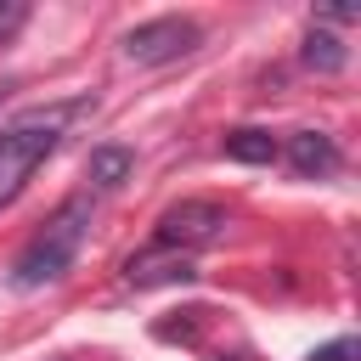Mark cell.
Masks as SVG:
<instances>
[{
	"instance_id": "obj_1",
	"label": "cell",
	"mask_w": 361,
	"mask_h": 361,
	"mask_svg": "<svg viewBox=\"0 0 361 361\" xmlns=\"http://www.w3.org/2000/svg\"><path fill=\"white\" fill-rule=\"evenodd\" d=\"M90 231V192H73L68 203H56V214L23 243V254L11 259V288L34 293V288H51L73 271L79 259V243Z\"/></svg>"
},
{
	"instance_id": "obj_2",
	"label": "cell",
	"mask_w": 361,
	"mask_h": 361,
	"mask_svg": "<svg viewBox=\"0 0 361 361\" xmlns=\"http://www.w3.org/2000/svg\"><path fill=\"white\" fill-rule=\"evenodd\" d=\"M73 113H85V102L34 107V113H23V118H11V124L0 130V209H6V203L28 186V175L56 152V141H62V130H68Z\"/></svg>"
},
{
	"instance_id": "obj_3",
	"label": "cell",
	"mask_w": 361,
	"mask_h": 361,
	"mask_svg": "<svg viewBox=\"0 0 361 361\" xmlns=\"http://www.w3.org/2000/svg\"><path fill=\"white\" fill-rule=\"evenodd\" d=\"M118 45H124L130 62H141V68H164V62L192 56V51L203 45V28H197L192 17H147V23H135Z\"/></svg>"
},
{
	"instance_id": "obj_4",
	"label": "cell",
	"mask_w": 361,
	"mask_h": 361,
	"mask_svg": "<svg viewBox=\"0 0 361 361\" xmlns=\"http://www.w3.org/2000/svg\"><path fill=\"white\" fill-rule=\"evenodd\" d=\"M226 209L220 203H209V197H186V203H169L164 214H158V243L164 248H180V254H192V248H209V243H220L226 237Z\"/></svg>"
},
{
	"instance_id": "obj_5",
	"label": "cell",
	"mask_w": 361,
	"mask_h": 361,
	"mask_svg": "<svg viewBox=\"0 0 361 361\" xmlns=\"http://www.w3.org/2000/svg\"><path fill=\"white\" fill-rule=\"evenodd\" d=\"M192 276H197L192 271V254L164 248V243H152V248H141V254L124 259V282L130 288H164V282H192Z\"/></svg>"
},
{
	"instance_id": "obj_6",
	"label": "cell",
	"mask_w": 361,
	"mask_h": 361,
	"mask_svg": "<svg viewBox=\"0 0 361 361\" xmlns=\"http://www.w3.org/2000/svg\"><path fill=\"white\" fill-rule=\"evenodd\" d=\"M288 164H293V175L322 180V175L338 169V147H333V135H322V130H293V135H288Z\"/></svg>"
},
{
	"instance_id": "obj_7",
	"label": "cell",
	"mask_w": 361,
	"mask_h": 361,
	"mask_svg": "<svg viewBox=\"0 0 361 361\" xmlns=\"http://www.w3.org/2000/svg\"><path fill=\"white\" fill-rule=\"evenodd\" d=\"M299 62H305L310 73H344V68H350V45H344L338 34H327V28H310L305 45H299Z\"/></svg>"
},
{
	"instance_id": "obj_8",
	"label": "cell",
	"mask_w": 361,
	"mask_h": 361,
	"mask_svg": "<svg viewBox=\"0 0 361 361\" xmlns=\"http://www.w3.org/2000/svg\"><path fill=\"white\" fill-rule=\"evenodd\" d=\"M220 152L237 158V164H271V158H276V135L259 130V124H243V130H226Z\"/></svg>"
},
{
	"instance_id": "obj_9",
	"label": "cell",
	"mask_w": 361,
	"mask_h": 361,
	"mask_svg": "<svg viewBox=\"0 0 361 361\" xmlns=\"http://www.w3.org/2000/svg\"><path fill=\"white\" fill-rule=\"evenodd\" d=\"M130 169H135V152H130V147H96V152H90V164H85L90 186H102V192L124 186V180H130Z\"/></svg>"
},
{
	"instance_id": "obj_10",
	"label": "cell",
	"mask_w": 361,
	"mask_h": 361,
	"mask_svg": "<svg viewBox=\"0 0 361 361\" xmlns=\"http://www.w3.org/2000/svg\"><path fill=\"white\" fill-rule=\"evenodd\" d=\"M355 355H361V344H355L350 333L333 338V344H316V350H310V361H355Z\"/></svg>"
},
{
	"instance_id": "obj_11",
	"label": "cell",
	"mask_w": 361,
	"mask_h": 361,
	"mask_svg": "<svg viewBox=\"0 0 361 361\" xmlns=\"http://www.w3.org/2000/svg\"><path fill=\"white\" fill-rule=\"evenodd\" d=\"M23 23H28V6H23V0H0V45H6Z\"/></svg>"
},
{
	"instance_id": "obj_12",
	"label": "cell",
	"mask_w": 361,
	"mask_h": 361,
	"mask_svg": "<svg viewBox=\"0 0 361 361\" xmlns=\"http://www.w3.org/2000/svg\"><path fill=\"white\" fill-rule=\"evenodd\" d=\"M322 17H327V23H355L361 6H322Z\"/></svg>"
}]
</instances>
